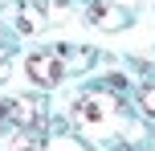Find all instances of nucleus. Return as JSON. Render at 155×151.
<instances>
[{"label":"nucleus","instance_id":"obj_3","mask_svg":"<svg viewBox=\"0 0 155 151\" xmlns=\"http://www.w3.org/2000/svg\"><path fill=\"white\" fill-rule=\"evenodd\" d=\"M139 106L155 119V86H143V90H139Z\"/></svg>","mask_w":155,"mask_h":151},{"label":"nucleus","instance_id":"obj_2","mask_svg":"<svg viewBox=\"0 0 155 151\" xmlns=\"http://www.w3.org/2000/svg\"><path fill=\"white\" fill-rule=\"evenodd\" d=\"M106 8H110V4H94V8H90V21H94V25H106V29H118L127 16H110Z\"/></svg>","mask_w":155,"mask_h":151},{"label":"nucleus","instance_id":"obj_1","mask_svg":"<svg viewBox=\"0 0 155 151\" xmlns=\"http://www.w3.org/2000/svg\"><path fill=\"white\" fill-rule=\"evenodd\" d=\"M25 70H29V78L37 82V86H57V82H61V49H37V53L29 57V61H25Z\"/></svg>","mask_w":155,"mask_h":151}]
</instances>
